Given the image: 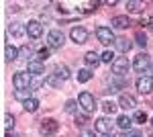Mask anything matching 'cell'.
Listing matches in <instances>:
<instances>
[{
	"mask_svg": "<svg viewBox=\"0 0 153 137\" xmlns=\"http://www.w3.org/2000/svg\"><path fill=\"white\" fill-rule=\"evenodd\" d=\"M127 10H131V12H141V10H143V2L129 0V2H127Z\"/></svg>",
	"mask_w": 153,
	"mask_h": 137,
	"instance_id": "obj_24",
	"label": "cell"
},
{
	"mask_svg": "<svg viewBox=\"0 0 153 137\" xmlns=\"http://www.w3.org/2000/svg\"><path fill=\"white\" fill-rule=\"evenodd\" d=\"M133 68L137 70V72H147V70L151 68V55H147V53L137 55L135 61H133Z\"/></svg>",
	"mask_w": 153,
	"mask_h": 137,
	"instance_id": "obj_6",
	"label": "cell"
},
{
	"mask_svg": "<svg viewBox=\"0 0 153 137\" xmlns=\"http://www.w3.org/2000/svg\"><path fill=\"white\" fill-rule=\"evenodd\" d=\"M92 80V72L90 70H80L78 72V82H82V84H86V82Z\"/></svg>",
	"mask_w": 153,
	"mask_h": 137,
	"instance_id": "obj_23",
	"label": "cell"
},
{
	"mask_svg": "<svg viewBox=\"0 0 153 137\" xmlns=\"http://www.w3.org/2000/svg\"><path fill=\"white\" fill-rule=\"evenodd\" d=\"M27 35L31 39H39L43 35V25L39 23V21H29V25H27Z\"/></svg>",
	"mask_w": 153,
	"mask_h": 137,
	"instance_id": "obj_10",
	"label": "cell"
},
{
	"mask_svg": "<svg viewBox=\"0 0 153 137\" xmlns=\"http://www.w3.org/2000/svg\"><path fill=\"white\" fill-rule=\"evenodd\" d=\"M137 90L141 92V94H149V92L153 90V76L151 74L141 76V78L137 80Z\"/></svg>",
	"mask_w": 153,
	"mask_h": 137,
	"instance_id": "obj_8",
	"label": "cell"
},
{
	"mask_svg": "<svg viewBox=\"0 0 153 137\" xmlns=\"http://www.w3.org/2000/svg\"><path fill=\"white\" fill-rule=\"evenodd\" d=\"M14 98H16V100L27 103V100L31 98V94H29V90H14Z\"/></svg>",
	"mask_w": 153,
	"mask_h": 137,
	"instance_id": "obj_26",
	"label": "cell"
},
{
	"mask_svg": "<svg viewBox=\"0 0 153 137\" xmlns=\"http://www.w3.org/2000/svg\"><path fill=\"white\" fill-rule=\"evenodd\" d=\"M123 137H141V133H135V131H133V133H125Z\"/></svg>",
	"mask_w": 153,
	"mask_h": 137,
	"instance_id": "obj_36",
	"label": "cell"
},
{
	"mask_svg": "<svg viewBox=\"0 0 153 137\" xmlns=\"http://www.w3.org/2000/svg\"><path fill=\"white\" fill-rule=\"evenodd\" d=\"M114 45H117V49H118V51H123V53H127V51H129L131 47H133V43H131L129 39H125V37H120V39H117V43H114Z\"/></svg>",
	"mask_w": 153,
	"mask_h": 137,
	"instance_id": "obj_19",
	"label": "cell"
},
{
	"mask_svg": "<svg viewBox=\"0 0 153 137\" xmlns=\"http://www.w3.org/2000/svg\"><path fill=\"white\" fill-rule=\"evenodd\" d=\"M12 86L16 90H27L31 86V74L29 72H16L12 76Z\"/></svg>",
	"mask_w": 153,
	"mask_h": 137,
	"instance_id": "obj_2",
	"label": "cell"
},
{
	"mask_svg": "<svg viewBox=\"0 0 153 137\" xmlns=\"http://www.w3.org/2000/svg\"><path fill=\"white\" fill-rule=\"evenodd\" d=\"M76 123L82 127V125H86L88 123V115H76Z\"/></svg>",
	"mask_w": 153,
	"mask_h": 137,
	"instance_id": "obj_32",
	"label": "cell"
},
{
	"mask_svg": "<svg viewBox=\"0 0 153 137\" xmlns=\"http://www.w3.org/2000/svg\"><path fill=\"white\" fill-rule=\"evenodd\" d=\"M70 37L74 43H78V45H82V43H86L88 41V31L84 29V27H74L70 31Z\"/></svg>",
	"mask_w": 153,
	"mask_h": 137,
	"instance_id": "obj_9",
	"label": "cell"
},
{
	"mask_svg": "<svg viewBox=\"0 0 153 137\" xmlns=\"http://www.w3.org/2000/svg\"><path fill=\"white\" fill-rule=\"evenodd\" d=\"M23 109L27 113H35L37 109H39V100H37V98H29L27 103H23Z\"/></svg>",
	"mask_w": 153,
	"mask_h": 137,
	"instance_id": "obj_20",
	"label": "cell"
},
{
	"mask_svg": "<svg viewBox=\"0 0 153 137\" xmlns=\"http://www.w3.org/2000/svg\"><path fill=\"white\" fill-rule=\"evenodd\" d=\"M104 137H114V135H112V133H108V135H104Z\"/></svg>",
	"mask_w": 153,
	"mask_h": 137,
	"instance_id": "obj_38",
	"label": "cell"
},
{
	"mask_svg": "<svg viewBox=\"0 0 153 137\" xmlns=\"http://www.w3.org/2000/svg\"><path fill=\"white\" fill-rule=\"evenodd\" d=\"M131 64L127 57H117L114 59V64H112V72H114V76H125L127 72H129Z\"/></svg>",
	"mask_w": 153,
	"mask_h": 137,
	"instance_id": "obj_7",
	"label": "cell"
},
{
	"mask_svg": "<svg viewBox=\"0 0 153 137\" xmlns=\"http://www.w3.org/2000/svg\"><path fill=\"white\" fill-rule=\"evenodd\" d=\"M27 72L33 74V76H41L45 72V66L41 59H29V66H27Z\"/></svg>",
	"mask_w": 153,
	"mask_h": 137,
	"instance_id": "obj_12",
	"label": "cell"
},
{
	"mask_svg": "<svg viewBox=\"0 0 153 137\" xmlns=\"http://www.w3.org/2000/svg\"><path fill=\"white\" fill-rule=\"evenodd\" d=\"M96 37H98V41H100L102 45L117 43V37H114V33H112L110 27H98V29H96Z\"/></svg>",
	"mask_w": 153,
	"mask_h": 137,
	"instance_id": "obj_3",
	"label": "cell"
},
{
	"mask_svg": "<svg viewBox=\"0 0 153 137\" xmlns=\"http://www.w3.org/2000/svg\"><path fill=\"white\" fill-rule=\"evenodd\" d=\"M149 27H151V31H153V21H151V25H149Z\"/></svg>",
	"mask_w": 153,
	"mask_h": 137,
	"instance_id": "obj_39",
	"label": "cell"
},
{
	"mask_svg": "<svg viewBox=\"0 0 153 137\" xmlns=\"http://www.w3.org/2000/svg\"><path fill=\"white\" fill-rule=\"evenodd\" d=\"M55 72H57V76L61 78V80H68V78L71 76L68 66H63V64H57V66H55Z\"/></svg>",
	"mask_w": 153,
	"mask_h": 137,
	"instance_id": "obj_21",
	"label": "cell"
},
{
	"mask_svg": "<svg viewBox=\"0 0 153 137\" xmlns=\"http://www.w3.org/2000/svg\"><path fill=\"white\" fill-rule=\"evenodd\" d=\"M76 111H78V103H76V100H68V103H65V113L74 115Z\"/></svg>",
	"mask_w": 153,
	"mask_h": 137,
	"instance_id": "obj_29",
	"label": "cell"
},
{
	"mask_svg": "<svg viewBox=\"0 0 153 137\" xmlns=\"http://www.w3.org/2000/svg\"><path fill=\"white\" fill-rule=\"evenodd\" d=\"M100 61H104V64H114V53H112V51H104V53L100 55Z\"/></svg>",
	"mask_w": 153,
	"mask_h": 137,
	"instance_id": "obj_27",
	"label": "cell"
},
{
	"mask_svg": "<svg viewBox=\"0 0 153 137\" xmlns=\"http://www.w3.org/2000/svg\"><path fill=\"white\" fill-rule=\"evenodd\" d=\"M118 106L125 109V111H131V109L137 106V100H135L131 94H120V96H118Z\"/></svg>",
	"mask_w": 153,
	"mask_h": 137,
	"instance_id": "obj_13",
	"label": "cell"
},
{
	"mask_svg": "<svg viewBox=\"0 0 153 137\" xmlns=\"http://www.w3.org/2000/svg\"><path fill=\"white\" fill-rule=\"evenodd\" d=\"M63 41H65V37H63V33H61L59 29H53V31H49V35H47L49 49H59V47L63 45Z\"/></svg>",
	"mask_w": 153,
	"mask_h": 137,
	"instance_id": "obj_5",
	"label": "cell"
},
{
	"mask_svg": "<svg viewBox=\"0 0 153 137\" xmlns=\"http://www.w3.org/2000/svg\"><path fill=\"white\" fill-rule=\"evenodd\" d=\"M151 125H153V119H151Z\"/></svg>",
	"mask_w": 153,
	"mask_h": 137,
	"instance_id": "obj_40",
	"label": "cell"
},
{
	"mask_svg": "<svg viewBox=\"0 0 153 137\" xmlns=\"http://www.w3.org/2000/svg\"><path fill=\"white\" fill-rule=\"evenodd\" d=\"M135 41H137V45L145 47V45H147V37H145V33H137V35H135Z\"/></svg>",
	"mask_w": 153,
	"mask_h": 137,
	"instance_id": "obj_30",
	"label": "cell"
},
{
	"mask_svg": "<svg viewBox=\"0 0 153 137\" xmlns=\"http://www.w3.org/2000/svg\"><path fill=\"white\" fill-rule=\"evenodd\" d=\"M4 127H6V131H10L12 127H14V117H12L10 113L4 115Z\"/></svg>",
	"mask_w": 153,
	"mask_h": 137,
	"instance_id": "obj_28",
	"label": "cell"
},
{
	"mask_svg": "<svg viewBox=\"0 0 153 137\" xmlns=\"http://www.w3.org/2000/svg\"><path fill=\"white\" fill-rule=\"evenodd\" d=\"M8 33H10L12 37H16V39H21V37H25V35H27V25H23V23H12L10 27H8Z\"/></svg>",
	"mask_w": 153,
	"mask_h": 137,
	"instance_id": "obj_14",
	"label": "cell"
},
{
	"mask_svg": "<svg viewBox=\"0 0 153 137\" xmlns=\"http://www.w3.org/2000/svg\"><path fill=\"white\" fill-rule=\"evenodd\" d=\"M110 25H112L114 29H127V27H131V21H129V16L118 14V16H114V19L110 21Z\"/></svg>",
	"mask_w": 153,
	"mask_h": 137,
	"instance_id": "obj_15",
	"label": "cell"
},
{
	"mask_svg": "<svg viewBox=\"0 0 153 137\" xmlns=\"http://www.w3.org/2000/svg\"><path fill=\"white\" fill-rule=\"evenodd\" d=\"M102 109H104V113H106V115H114L118 106L112 103V100H106V103H102Z\"/></svg>",
	"mask_w": 153,
	"mask_h": 137,
	"instance_id": "obj_25",
	"label": "cell"
},
{
	"mask_svg": "<svg viewBox=\"0 0 153 137\" xmlns=\"http://www.w3.org/2000/svg\"><path fill=\"white\" fill-rule=\"evenodd\" d=\"M45 82H47L49 86H53V88H59L61 86V78H59L57 74H49L47 78H45Z\"/></svg>",
	"mask_w": 153,
	"mask_h": 137,
	"instance_id": "obj_22",
	"label": "cell"
},
{
	"mask_svg": "<svg viewBox=\"0 0 153 137\" xmlns=\"http://www.w3.org/2000/svg\"><path fill=\"white\" fill-rule=\"evenodd\" d=\"M49 57V49L47 47H41V49H39V57H37V59H41V61H43V59H47Z\"/></svg>",
	"mask_w": 153,
	"mask_h": 137,
	"instance_id": "obj_33",
	"label": "cell"
},
{
	"mask_svg": "<svg viewBox=\"0 0 153 137\" xmlns=\"http://www.w3.org/2000/svg\"><path fill=\"white\" fill-rule=\"evenodd\" d=\"M19 55H21V51H19L14 45L6 43V47H4V57H6V61H14Z\"/></svg>",
	"mask_w": 153,
	"mask_h": 137,
	"instance_id": "obj_16",
	"label": "cell"
},
{
	"mask_svg": "<svg viewBox=\"0 0 153 137\" xmlns=\"http://www.w3.org/2000/svg\"><path fill=\"white\" fill-rule=\"evenodd\" d=\"M96 131L98 133H102V135H108V133H112V123H110V119H106V117H100L98 121H96Z\"/></svg>",
	"mask_w": 153,
	"mask_h": 137,
	"instance_id": "obj_11",
	"label": "cell"
},
{
	"mask_svg": "<svg viewBox=\"0 0 153 137\" xmlns=\"http://www.w3.org/2000/svg\"><path fill=\"white\" fill-rule=\"evenodd\" d=\"M57 121L55 119H43L41 121V127H39V131H41V135H45V137H51V135H55L57 133Z\"/></svg>",
	"mask_w": 153,
	"mask_h": 137,
	"instance_id": "obj_4",
	"label": "cell"
},
{
	"mask_svg": "<svg viewBox=\"0 0 153 137\" xmlns=\"http://www.w3.org/2000/svg\"><path fill=\"white\" fill-rule=\"evenodd\" d=\"M78 103H80V106H82L86 113H94L96 109V98H94V94H90V92H80V96H78Z\"/></svg>",
	"mask_w": 153,
	"mask_h": 137,
	"instance_id": "obj_1",
	"label": "cell"
},
{
	"mask_svg": "<svg viewBox=\"0 0 153 137\" xmlns=\"http://www.w3.org/2000/svg\"><path fill=\"white\" fill-rule=\"evenodd\" d=\"M80 137H96V135H94V131H82Z\"/></svg>",
	"mask_w": 153,
	"mask_h": 137,
	"instance_id": "obj_35",
	"label": "cell"
},
{
	"mask_svg": "<svg viewBox=\"0 0 153 137\" xmlns=\"http://www.w3.org/2000/svg\"><path fill=\"white\" fill-rule=\"evenodd\" d=\"M84 61H86V66H98L100 64V55L96 53V51H88L86 55H84Z\"/></svg>",
	"mask_w": 153,
	"mask_h": 137,
	"instance_id": "obj_17",
	"label": "cell"
},
{
	"mask_svg": "<svg viewBox=\"0 0 153 137\" xmlns=\"http://www.w3.org/2000/svg\"><path fill=\"white\" fill-rule=\"evenodd\" d=\"M19 51H21V57H29V55H31V51H33V49H31V45H25V47H21Z\"/></svg>",
	"mask_w": 153,
	"mask_h": 137,
	"instance_id": "obj_34",
	"label": "cell"
},
{
	"mask_svg": "<svg viewBox=\"0 0 153 137\" xmlns=\"http://www.w3.org/2000/svg\"><path fill=\"white\" fill-rule=\"evenodd\" d=\"M135 121H137V123H145V121H147V115L143 113V111H137V113H135Z\"/></svg>",
	"mask_w": 153,
	"mask_h": 137,
	"instance_id": "obj_31",
	"label": "cell"
},
{
	"mask_svg": "<svg viewBox=\"0 0 153 137\" xmlns=\"http://www.w3.org/2000/svg\"><path fill=\"white\" fill-rule=\"evenodd\" d=\"M117 125L120 127V129H125V131H129L131 125H133V119H131V117H127V115H120V117L117 119Z\"/></svg>",
	"mask_w": 153,
	"mask_h": 137,
	"instance_id": "obj_18",
	"label": "cell"
},
{
	"mask_svg": "<svg viewBox=\"0 0 153 137\" xmlns=\"http://www.w3.org/2000/svg\"><path fill=\"white\" fill-rule=\"evenodd\" d=\"M4 137H19V135H16V133H10V131H6V135H4Z\"/></svg>",
	"mask_w": 153,
	"mask_h": 137,
	"instance_id": "obj_37",
	"label": "cell"
}]
</instances>
